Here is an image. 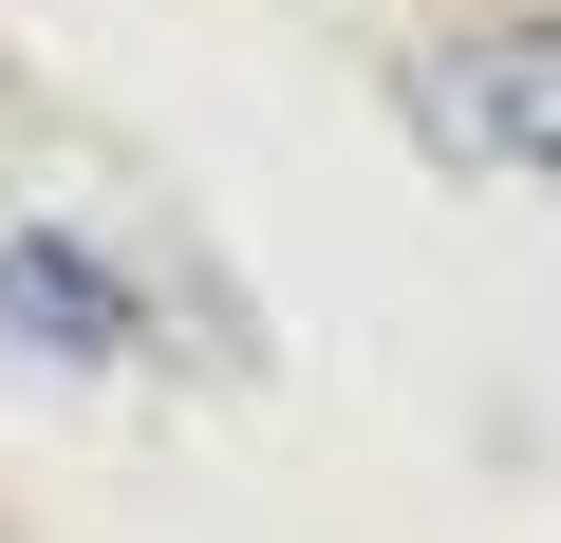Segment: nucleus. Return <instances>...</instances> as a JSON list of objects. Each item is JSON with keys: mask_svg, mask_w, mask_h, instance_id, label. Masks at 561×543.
Segmentation results:
<instances>
[{"mask_svg": "<svg viewBox=\"0 0 561 543\" xmlns=\"http://www.w3.org/2000/svg\"><path fill=\"white\" fill-rule=\"evenodd\" d=\"M393 113H412L449 169H486V188H561V0L431 20L412 76H393Z\"/></svg>", "mask_w": 561, "mask_h": 543, "instance_id": "nucleus-1", "label": "nucleus"}, {"mask_svg": "<svg viewBox=\"0 0 561 543\" xmlns=\"http://www.w3.org/2000/svg\"><path fill=\"white\" fill-rule=\"evenodd\" d=\"M0 338H20L38 375H131L150 301H131V262L94 225H0Z\"/></svg>", "mask_w": 561, "mask_h": 543, "instance_id": "nucleus-2", "label": "nucleus"}]
</instances>
